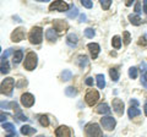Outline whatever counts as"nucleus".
<instances>
[{
    "label": "nucleus",
    "mask_w": 147,
    "mask_h": 137,
    "mask_svg": "<svg viewBox=\"0 0 147 137\" xmlns=\"http://www.w3.org/2000/svg\"><path fill=\"white\" fill-rule=\"evenodd\" d=\"M24 38H25V30L22 28V27H18V28H16L11 33V40L15 43L21 42Z\"/></svg>",
    "instance_id": "nucleus-9"
},
{
    "label": "nucleus",
    "mask_w": 147,
    "mask_h": 137,
    "mask_svg": "<svg viewBox=\"0 0 147 137\" xmlns=\"http://www.w3.org/2000/svg\"><path fill=\"white\" fill-rule=\"evenodd\" d=\"M0 52H1V47H0Z\"/></svg>",
    "instance_id": "nucleus-48"
},
{
    "label": "nucleus",
    "mask_w": 147,
    "mask_h": 137,
    "mask_svg": "<svg viewBox=\"0 0 147 137\" xmlns=\"http://www.w3.org/2000/svg\"><path fill=\"white\" fill-rule=\"evenodd\" d=\"M37 60H38V58H37V54L33 53V52H30L26 55V58H25V64H24L25 68H26V70H28V71L34 70L36 66H37V62H38Z\"/></svg>",
    "instance_id": "nucleus-4"
},
{
    "label": "nucleus",
    "mask_w": 147,
    "mask_h": 137,
    "mask_svg": "<svg viewBox=\"0 0 147 137\" xmlns=\"http://www.w3.org/2000/svg\"><path fill=\"white\" fill-rule=\"evenodd\" d=\"M96 80H97V86H98V88L100 89H103L105 87V80H104V75L102 74H99L96 76Z\"/></svg>",
    "instance_id": "nucleus-23"
},
{
    "label": "nucleus",
    "mask_w": 147,
    "mask_h": 137,
    "mask_svg": "<svg viewBox=\"0 0 147 137\" xmlns=\"http://www.w3.org/2000/svg\"><path fill=\"white\" fill-rule=\"evenodd\" d=\"M71 77H72V72L70 70H64L61 72V79H63V81H69V80H71Z\"/></svg>",
    "instance_id": "nucleus-27"
},
{
    "label": "nucleus",
    "mask_w": 147,
    "mask_h": 137,
    "mask_svg": "<svg viewBox=\"0 0 147 137\" xmlns=\"http://www.w3.org/2000/svg\"><path fill=\"white\" fill-rule=\"evenodd\" d=\"M3 129L7 131V132H10V134H15V127H13L12 124H10V122H6V124H4L3 125Z\"/></svg>",
    "instance_id": "nucleus-30"
},
{
    "label": "nucleus",
    "mask_w": 147,
    "mask_h": 137,
    "mask_svg": "<svg viewBox=\"0 0 147 137\" xmlns=\"http://www.w3.org/2000/svg\"><path fill=\"white\" fill-rule=\"evenodd\" d=\"M28 39L32 44H40L43 40V30L40 27H33L28 34Z\"/></svg>",
    "instance_id": "nucleus-1"
},
{
    "label": "nucleus",
    "mask_w": 147,
    "mask_h": 137,
    "mask_svg": "<svg viewBox=\"0 0 147 137\" xmlns=\"http://www.w3.org/2000/svg\"><path fill=\"white\" fill-rule=\"evenodd\" d=\"M49 10L50 11H69L70 10V5L66 4L65 1H54L49 5Z\"/></svg>",
    "instance_id": "nucleus-7"
},
{
    "label": "nucleus",
    "mask_w": 147,
    "mask_h": 137,
    "mask_svg": "<svg viewBox=\"0 0 147 137\" xmlns=\"http://www.w3.org/2000/svg\"><path fill=\"white\" fill-rule=\"evenodd\" d=\"M94 34H96V32H94L93 28H86L85 30V36L87 38H93Z\"/></svg>",
    "instance_id": "nucleus-31"
},
{
    "label": "nucleus",
    "mask_w": 147,
    "mask_h": 137,
    "mask_svg": "<svg viewBox=\"0 0 147 137\" xmlns=\"http://www.w3.org/2000/svg\"><path fill=\"white\" fill-rule=\"evenodd\" d=\"M12 107V103H9V102H0V108L3 109H10Z\"/></svg>",
    "instance_id": "nucleus-34"
},
{
    "label": "nucleus",
    "mask_w": 147,
    "mask_h": 137,
    "mask_svg": "<svg viewBox=\"0 0 147 137\" xmlns=\"http://www.w3.org/2000/svg\"><path fill=\"white\" fill-rule=\"evenodd\" d=\"M20 131H21V134H22V135H25V136H31V135H34L36 132H37V130H36V129H33V127H32V126H28V125L22 126Z\"/></svg>",
    "instance_id": "nucleus-14"
},
{
    "label": "nucleus",
    "mask_w": 147,
    "mask_h": 137,
    "mask_svg": "<svg viewBox=\"0 0 147 137\" xmlns=\"http://www.w3.org/2000/svg\"><path fill=\"white\" fill-rule=\"evenodd\" d=\"M21 104L25 108H31L34 104V97L31 93H24L21 95Z\"/></svg>",
    "instance_id": "nucleus-8"
},
{
    "label": "nucleus",
    "mask_w": 147,
    "mask_h": 137,
    "mask_svg": "<svg viewBox=\"0 0 147 137\" xmlns=\"http://www.w3.org/2000/svg\"><path fill=\"white\" fill-rule=\"evenodd\" d=\"M88 49H90V53H91V56L93 58V59H96L98 56V54H99V50H100V48H99V44H97V43H90L88 45Z\"/></svg>",
    "instance_id": "nucleus-13"
},
{
    "label": "nucleus",
    "mask_w": 147,
    "mask_h": 137,
    "mask_svg": "<svg viewBox=\"0 0 147 137\" xmlns=\"http://www.w3.org/2000/svg\"><path fill=\"white\" fill-rule=\"evenodd\" d=\"M55 136L57 137H71V131L67 126L61 125L55 130Z\"/></svg>",
    "instance_id": "nucleus-10"
},
{
    "label": "nucleus",
    "mask_w": 147,
    "mask_h": 137,
    "mask_svg": "<svg viewBox=\"0 0 147 137\" xmlns=\"http://www.w3.org/2000/svg\"><path fill=\"white\" fill-rule=\"evenodd\" d=\"M135 11H136L137 15L141 13V3L140 1H136V4H135Z\"/></svg>",
    "instance_id": "nucleus-38"
},
{
    "label": "nucleus",
    "mask_w": 147,
    "mask_h": 137,
    "mask_svg": "<svg viewBox=\"0 0 147 137\" xmlns=\"http://www.w3.org/2000/svg\"><path fill=\"white\" fill-rule=\"evenodd\" d=\"M86 85L87 86H92V85H93V79H92V77H87V79H86Z\"/></svg>",
    "instance_id": "nucleus-40"
},
{
    "label": "nucleus",
    "mask_w": 147,
    "mask_h": 137,
    "mask_svg": "<svg viewBox=\"0 0 147 137\" xmlns=\"http://www.w3.org/2000/svg\"><path fill=\"white\" fill-rule=\"evenodd\" d=\"M97 113L98 114H109L110 113V108L108 104H105V103H102V104H99V105L97 107Z\"/></svg>",
    "instance_id": "nucleus-19"
},
{
    "label": "nucleus",
    "mask_w": 147,
    "mask_h": 137,
    "mask_svg": "<svg viewBox=\"0 0 147 137\" xmlns=\"http://www.w3.org/2000/svg\"><path fill=\"white\" fill-rule=\"evenodd\" d=\"M144 109H145V115L147 116V102L145 103V105H144Z\"/></svg>",
    "instance_id": "nucleus-44"
},
{
    "label": "nucleus",
    "mask_w": 147,
    "mask_h": 137,
    "mask_svg": "<svg viewBox=\"0 0 147 137\" xmlns=\"http://www.w3.org/2000/svg\"><path fill=\"white\" fill-rule=\"evenodd\" d=\"M0 72L4 75H6L10 72V65H9L7 60H4V61H1V64H0Z\"/></svg>",
    "instance_id": "nucleus-21"
},
{
    "label": "nucleus",
    "mask_w": 147,
    "mask_h": 137,
    "mask_svg": "<svg viewBox=\"0 0 147 137\" xmlns=\"http://www.w3.org/2000/svg\"><path fill=\"white\" fill-rule=\"evenodd\" d=\"M130 104H131V107H139V102H137V100L136 99H131L130 100Z\"/></svg>",
    "instance_id": "nucleus-41"
},
{
    "label": "nucleus",
    "mask_w": 147,
    "mask_h": 137,
    "mask_svg": "<svg viewBox=\"0 0 147 137\" xmlns=\"http://www.w3.org/2000/svg\"><path fill=\"white\" fill-rule=\"evenodd\" d=\"M130 40H131V39H130V33L125 31V32H124V43L127 45L129 43H130Z\"/></svg>",
    "instance_id": "nucleus-36"
},
{
    "label": "nucleus",
    "mask_w": 147,
    "mask_h": 137,
    "mask_svg": "<svg viewBox=\"0 0 147 137\" xmlns=\"http://www.w3.org/2000/svg\"><path fill=\"white\" fill-rule=\"evenodd\" d=\"M11 52H12V49H7V50H6V52H5V53H4V54H3V55H1V61H4V60H6V59H7V56H9V55H10V54H11Z\"/></svg>",
    "instance_id": "nucleus-37"
},
{
    "label": "nucleus",
    "mask_w": 147,
    "mask_h": 137,
    "mask_svg": "<svg viewBox=\"0 0 147 137\" xmlns=\"http://www.w3.org/2000/svg\"><path fill=\"white\" fill-rule=\"evenodd\" d=\"M13 86H15V81H13V79H11V77H7V79H5L1 82V85H0V94L11 95Z\"/></svg>",
    "instance_id": "nucleus-2"
},
{
    "label": "nucleus",
    "mask_w": 147,
    "mask_h": 137,
    "mask_svg": "<svg viewBox=\"0 0 147 137\" xmlns=\"http://www.w3.org/2000/svg\"><path fill=\"white\" fill-rule=\"evenodd\" d=\"M140 114H141L140 109H137L136 107H130L127 109V115H129V118H130V119H134L135 116L140 115Z\"/></svg>",
    "instance_id": "nucleus-20"
},
{
    "label": "nucleus",
    "mask_w": 147,
    "mask_h": 137,
    "mask_svg": "<svg viewBox=\"0 0 147 137\" xmlns=\"http://www.w3.org/2000/svg\"><path fill=\"white\" fill-rule=\"evenodd\" d=\"M39 124L42 126H44V127L49 126V119H48V116L47 115H40L39 116Z\"/></svg>",
    "instance_id": "nucleus-29"
},
{
    "label": "nucleus",
    "mask_w": 147,
    "mask_h": 137,
    "mask_svg": "<svg viewBox=\"0 0 147 137\" xmlns=\"http://www.w3.org/2000/svg\"><path fill=\"white\" fill-rule=\"evenodd\" d=\"M45 38H47L49 42H55V40L58 39V34L53 28H49L45 32Z\"/></svg>",
    "instance_id": "nucleus-15"
},
{
    "label": "nucleus",
    "mask_w": 147,
    "mask_h": 137,
    "mask_svg": "<svg viewBox=\"0 0 147 137\" xmlns=\"http://www.w3.org/2000/svg\"><path fill=\"white\" fill-rule=\"evenodd\" d=\"M77 64H79V66L81 68L86 67L87 64H88V58H87L86 55H80L79 58H77Z\"/></svg>",
    "instance_id": "nucleus-22"
},
{
    "label": "nucleus",
    "mask_w": 147,
    "mask_h": 137,
    "mask_svg": "<svg viewBox=\"0 0 147 137\" xmlns=\"http://www.w3.org/2000/svg\"><path fill=\"white\" fill-rule=\"evenodd\" d=\"M6 137H17V135H16V132H15V134H10V135H7Z\"/></svg>",
    "instance_id": "nucleus-45"
},
{
    "label": "nucleus",
    "mask_w": 147,
    "mask_h": 137,
    "mask_svg": "<svg viewBox=\"0 0 147 137\" xmlns=\"http://www.w3.org/2000/svg\"><path fill=\"white\" fill-rule=\"evenodd\" d=\"M105 137H107V136H105Z\"/></svg>",
    "instance_id": "nucleus-50"
},
{
    "label": "nucleus",
    "mask_w": 147,
    "mask_h": 137,
    "mask_svg": "<svg viewBox=\"0 0 147 137\" xmlns=\"http://www.w3.org/2000/svg\"><path fill=\"white\" fill-rule=\"evenodd\" d=\"M129 20H130L131 25H135V26L141 25V19L139 15H129Z\"/></svg>",
    "instance_id": "nucleus-24"
},
{
    "label": "nucleus",
    "mask_w": 147,
    "mask_h": 137,
    "mask_svg": "<svg viewBox=\"0 0 147 137\" xmlns=\"http://www.w3.org/2000/svg\"><path fill=\"white\" fill-rule=\"evenodd\" d=\"M100 5H102L103 10H108L110 7V5H112V1H110V0H102V1H100Z\"/></svg>",
    "instance_id": "nucleus-33"
},
{
    "label": "nucleus",
    "mask_w": 147,
    "mask_h": 137,
    "mask_svg": "<svg viewBox=\"0 0 147 137\" xmlns=\"http://www.w3.org/2000/svg\"><path fill=\"white\" fill-rule=\"evenodd\" d=\"M77 42H79V38H77L76 34H74V33L67 34V37H66V43L70 45V47H76Z\"/></svg>",
    "instance_id": "nucleus-16"
},
{
    "label": "nucleus",
    "mask_w": 147,
    "mask_h": 137,
    "mask_svg": "<svg viewBox=\"0 0 147 137\" xmlns=\"http://www.w3.org/2000/svg\"><path fill=\"white\" fill-rule=\"evenodd\" d=\"M100 125L103 126V129L112 131V130H114V127H115L117 121H115V119L112 116H103L100 119Z\"/></svg>",
    "instance_id": "nucleus-6"
},
{
    "label": "nucleus",
    "mask_w": 147,
    "mask_h": 137,
    "mask_svg": "<svg viewBox=\"0 0 147 137\" xmlns=\"http://www.w3.org/2000/svg\"><path fill=\"white\" fill-rule=\"evenodd\" d=\"M81 4H82V5H84L85 7H87V9H91L92 6H93V3L90 1V0H82Z\"/></svg>",
    "instance_id": "nucleus-35"
},
{
    "label": "nucleus",
    "mask_w": 147,
    "mask_h": 137,
    "mask_svg": "<svg viewBox=\"0 0 147 137\" xmlns=\"http://www.w3.org/2000/svg\"><path fill=\"white\" fill-rule=\"evenodd\" d=\"M38 137H44V136H38Z\"/></svg>",
    "instance_id": "nucleus-49"
},
{
    "label": "nucleus",
    "mask_w": 147,
    "mask_h": 137,
    "mask_svg": "<svg viewBox=\"0 0 147 137\" xmlns=\"http://www.w3.org/2000/svg\"><path fill=\"white\" fill-rule=\"evenodd\" d=\"M53 27H54V31H57V32H64V31H66L67 30V24L65 21H63V20H54L53 21Z\"/></svg>",
    "instance_id": "nucleus-12"
},
{
    "label": "nucleus",
    "mask_w": 147,
    "mask_h": 137,
    "mask_svg": "<svg viewBox=\"0 0 147 137\" xmlns=\"http://www.w3.org/2000/svg\"><path fill=\"white\" fill-rule=\"evenodd\" d=\"M144 11H145V13H147V0L144 1Z\"/></svg>",
    "instance_id": "nucleus-43"
},
{
    "label": "nucleus",
    "mask_w": 147,
    "mask_h": 137,
    "mask_svg": "<svg viewBox=\"0 0 147 137\" xmlns=\"http://www.w3.org/2000/svg\"><path fill=\"white\" fill-rule=\"evenodd\" d=\"M86 103L88 104L90 107H93L96 103L98 102V99H99V93H98V91H96V89H91L87 92L86 94Z\"/></svg>",
    "instance_id": "nucleus-5"
},
{
    "label": "nucleus",
    "mask_w": 147,
    "mask_h": 137,
    "mask_svg": "<svg viewBox=\"0 0 147 137\" xmlns=\"http://www.w3.org/2000/svg\"><path fill=\"white\" fill-rule=\"evenodd\" d=\"M113 109H114V111H115L118 115H123V113H124V102L121 99H119V98L113 99Z\"/></svg>",
    "instance_id": "nucleus-11"
},
{
    "label": "nucleus",
    "mask_w": 147,
    "mask_h": 137,
    "mask_svg": "<svg viewBox=\"0 0 147 137\" xmlns=\"http://www.w3.org/2000/svg\"><path fill=\"white\" fill-rule=\"evenodd\" d=\"M129 76H130V79H136L137 77V68L136 67H130L129 68Z\"/></svg>",
    "instance_id": "nucleus-32"
},
{
    "label": "nucleus",
    "mask_w": 147,
    "mask_h": 137,
    "mask_svg": "<svg viewBox=\"0 0 147 137\" xmlns=\"http://www.w3.org/2000/svg\"><path fill=\"white\" fill-rule=\"evenodd\" d=\"M7 114H5V113H3V111H0V122H3V121H5L6 119H7Z\"/></svg>",
    "instance_id": "nucleus-39"
},
{
    "label": "nucleus",
    "mask_w": 147,
    "mask_h": 137,
    "mask_svg": "<svg viewBox=\"0 0 147 137\" xmlns=\"http://www.w3.org/2000/svg\"><path fill=\"white\" fill-rule=\"evenodd\" d=\"M66 15H67L69 19H75V17H77V15H79V10H77V7L74 5V4L70 5V10L66 12Z\"/></svg>",
    "instance_id": "nucleus-18"
},
{
    "label": "nucleus",
    "mask_w": 147,
    "mask_h": 137,
    "mask_svg": "<svg viewBox=\"0 0 147 137\" xmlns=\"http://www.w3.org/2000/svg\"><path fill=\"white\" fill-rule=\"evenodd\" d=\"M65 94L67 95V97L74 98V97H76V95H77V91H76L75 87H67L65 89Z\"/></svg>",
    "instance_id": "nucleus-25"
},
{
    "label": "nucleus",
    "mask_w": 147,
    "mask_h": 137,
    "mask_svg": "<svg viewBox=\"0 0 147 137\" xmlns=\"http://www.w3.org/2000/svg\"><path fill=\"white\" fill-rule=\"evenodd\" d=\"M86 20H87V16L85 15V13H81L80 15V22H86Z\"/></svg>",
    "instance_id": "nucleus-42"
},
{
    "label": "nucleus",
    "mask_w": 147,
    "mask_h": 137,
    "mask_svg": "<svg viewBox=\"0 0 147 137\" xmlns=\"http://www.w3.org/2000/svg\"><path fill=\"white\" fill-rule=\"evenodd\" d=\"M144 80L147 82V71H145V74H144Z\"/></svg>",
    "instance_id": "nucleus-46"
},
{
    "label": "nucleus",
    "mask_w": 147,
    "mask_h": 137,
    "mask_svg": "<svg viewBox=\"0 0 147 137\" xmlns=\"http://www.w3.org/2000/svg\"><path fill=\"white\" fill-rule=\"evenodd\" d=\"M22 58H24V52H22V49H18L16 50L15 53H13V58H12V61L13 64H20L21 60H22Z\"/></svg>",
    "instance_id": "nucleus-17"
},
{
    "label": "nucleus",
    "mask_w": 147,
    "mask_h": 137,
    "mask_svg": "<svg viewBox=\"0 0 147 137\" xmlns=\"http://www.w3.org/2000/svg\"><path fill=\"white\" fill-rule=\"evenodd\" d=\"M85 132L87 137H103L102 130H100L99 125L96 124V122H91V124L87 125L85 129Z\"/></svg>",
    "instance_id": "nucleus-3"
},
{
    "label": "nucleus",
    "mask_w": 147,
    "mask_h": 137,
    "mask_svg": "<svg viewBox=\"0 0 147 137\" xmlns=\"http://www.w3.org/2000/svg\"><path fill=\"white\" fill-rule=\"evenodd\" d=\"M112 44H113V47L115 48V49H119L121 47V39L119 36H114L113 39H112Z\"/></svg>",
    "instance_id": "nucleus-26"
},
{
    "label": "nucleus",
    "mask_w": 147,
    "mask_h": 137,
    "mask_svg": "<svg viewBox=\"0 0 147 137\" xmlns=\"http://www.w3.org/2000/svg\"><path fill=\"white\" fill-rule=\"evenodd\" d=\"M109 75H110V77H112V80L114 82H117L119 80V72L117 71V68H110V70H109Z\"/></svg>",
    "instance_id": "nucleus-28"
},
{
    "label": "nucleus",
    "mask_w": 147,
    "mask_h": 137,
    "mask_svg": "<svg viewBox=\"0 0 147 137\" xmlns=\"http://www.w3.org/2000/svg\"><path fill=\"white\" fill-rule=\"evenodd\" d=\"M131 4H132L131 1H127V3H126V6H130V5H131Z\"/></svg>",
    "instance_id": "nucleus-47"
}]
</instances>
